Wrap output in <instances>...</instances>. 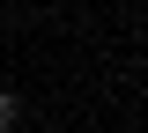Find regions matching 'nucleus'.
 Wrapping results in <instances>:
<instances>
[{
	"label": "nucleus",
	"mask_w": 148,
	"mask_h": 133,
	"mask_svg": "<svg viewBox=\"0 0 148 133\" xmlns=\"http://www.w3.org/2000/svg\"><path fill=\"white\" fill-rule=\"evenodd\" d=\"M15 118H22V104H15V96H8V89H0V133L15 126Z\"/></svg>",
	"instance_id": "f257e3e1"
}]
</instances>
